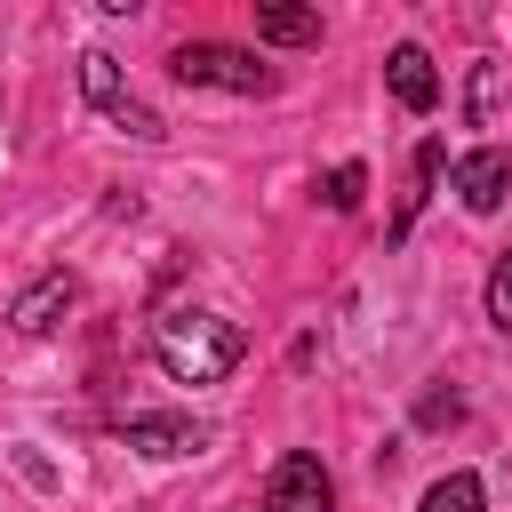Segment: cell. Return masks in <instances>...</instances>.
I'll return each instance as SVG.
<instances>
[{
    "instance_id": "6da1fadb",
    "label": "cell",
    "mask_w": 512,
    "mask_h": 512,
    "mask_svg": "<svg viewBox=\"0 0 512 512\" xmlns=\"http://www.w3.org/2000/svg\"><path fill=\"white\" fill-rule=\"evenodd\" d=\"M152 352H160V368H168L176 384H224V376L240 368L248 336H240L232 320L184 304V312H160V320H152Z\"/></svg>"
},
{
    "instance_id": "7a4b0ae2",
    "label": "cell",
    "mask_w": 512,
    "mask_h": 512,
    "mask_svg": "<svg viewBox=\"0 0 512 512\" xmlns=\"http://www.w3.org/2000/svg\"><path fill=\"white\" fill-rule=\"evenodd\" d=\"M168 72L184 88H224V96H272V64L256 48H232V40H184L168 56Z\"/></svg>"
},
{
    "instance_id": "3957f363",
    "label": "cell",
    "mask_w": 512,
    "mask_h": 512,
    "mask_svg": "<svg viewBox=\"0 0 512 512\" xmlns=\"http://www.w3.org/2000/svg\"><path fill=\"white\" fill-rule=\"evenodd\" d=\"M80 96H88V104H96V112H104L120 136H136V144H160V136H168V128H160V112L128 96L120 56H104V48H88V56H80Z\"/></svg>"
},
{
    "instance_id": "277c9868",
    "label": "cell",
    "mask_w": 512,
    "mask_h": 512,
    "mask_svg": "<svg viewBox=\"0 0 512 512\" xmlns=\"http://www.w3.org/2000/svg\"><path fill=\"white\" fill-rule=\"evenodd\" d=\"M264 512H336V480H328V464L320 456H280L272 464V480H264Z\"/></svg>"
},
{
    "instance_id": "5b68a950",
    "label": "cell",
    "mask_w": 512,
    "mask_h": 512,
    "mask_svg": "<svg viewBox=\"0 0 512 512\" xmlns=\"http://www.w3.org/2000/svg\"><path fill=\"white\" fill-rule=\"evenodd\" d=\"M72 304H80V280H72V272H40V280L8 304V328H16V336H48Z\"/></svg>"
},
{
    "instance_id": "8992f818",
    "label": "cell",
    "mask_w": 512,
    "mask_h": 512,
    "mask_svg": "<svg viewBox=\"0 0 512 512\" xmlns=\"http://www.w3.org/2000/svg\"><path fill=\"white\" fill-rule=\"evenodd\" d=\"M504 192H512V160H504L496 144H480V152H464V160H456V200H464L472 216H496V208H504Z\"/></svg>"
},
{
    "instance_id": "52a82bcc",
    "label": "cell",
    "mask_w": 512,
    "mask_h": 512,
    "mask_svg": "<svg viewBox=\"0 0 512 512\" xmlns=\"http://www.w3.org/2000/svg\"><path fill=\"white\" fill-rule=\"evenodd\" d=\"M120 440H128L136 456H200V440H208V432H200L192 416H128V424H120Z\"/></svg>"
},
{
    "instance_id": "ba28073f",
    "label": "cell",
    "mask_w": 512,
    "mask_h": 512,
    "mask_svg": "<svg viewBox=\"0 0 512 512\" xmlns=\"http://www.w3.org/2000/svg\"><path fill=\"white\" fill-rule=\"evenodd\" d=\"M384 80H392V96H400L408 112H432V104H440V72H432V56H424L416 40H400V48L384 56Z\"/></svg>"
},
{
    "instance_id": "9c48e42d",
    "label": "cell",
    "mask_w": 512,
    "mask_h": 512,
    "mask_svg": "<svg viewBox=\"0 0 512 512\" xmlns=\"http://www.w3.org/2000/svg\"><path fill=\"white\" fill-rule=\"evenodd\" d=\"M256 40H272V48H312V40H320V8L256 0Z\"/></svg>"
},
{
    "instance_id": "30bf717a",
    "label": "cell",
    "mask_w": 512,
    "mask_h": 512,
    "mask_svg": "<svg viewBox=\"0 0 512 512\" xmlns=\"http://www.w3.org/2000/svg\"><path fill=\"white\" fill-rule=\"evenodd\" d=\"M440 160H448V144H440V136H424V144H416V176H408V192H400V216H392V240H408V224H416V208H424V192H432Z\"/></svg>"
},
{
    "instance_id": "8fae6325",
    "label": "cell",
    "mask_w": 512,
    "mask_h": 512,
    "mask_svg": "<svg viewBox=\"0 0 512 512\" xmlns=\"http://www.w3.org/2000/svg\"><path fill=\"white\" fill-rule=\"evenodd\" d=\"M416 512H480V480H472V472H440Z\"/></svg>"
},
{
    "instance_id": "7c38bea8",
    "label": "cell",
    "mask_w": 512,
    "mask_h": 512,
    "mask_svg": "<svg viewBox=\"0 0 512 512\" xmlns=\"http://www.w3.org/2000/svg\"><path fill=\"white\" fill-rule=\"evenodd\" d=\"M360 192H368V168H360V160H344V168H328V176H320V200H328L336 216H344V208H360Z\"/></svg>"
},
{
    "instance_id": "4fadbf2b",
    "label": "cell",
    "mask_w": 512,
    "mask_h": 512,
    "mask_svg": "<svg viewBox=\"0 0 512 512\" xmlns=\"http://www.w3.org/2000/svg\"><path fill=\"white\" fill-rule=\"evenodd\" d=\"M504 104V64H472V128H488Z\"/></svg>"
},
{
    "instance_id": "5bb4252c",
    "label": "cell",
    "mask_w": 512,
    "mask_h": 512,
    "mask_svg": "<svg viewBox=\"0 0 512 512\" xmlns=\"http://www.w3.org/2000/svg\"><path fill=\"white\" fill-rule=\"evenodd\" d=\"M488 320L512 336V256H496V272H488Z\"/></svg>"
},
{
    "instance_id": "9a60e30c",
    "label": "cell",
    "mask_w": 512,
    "mask_h": 512,
    "mask_svg": "<svg viewBox=\"0 0 512 512\" xmlns=\"http://www.w3.org/2000/svg\"><path fill=\"white\" fill-rule=\"evenodd\" d=\"M456 416H464L456 392H424V400H416V424H456Z\"/></svg>"
},
{
    "instance_id": "2e32d148",
    "label": "cell",
    "mask_w": 512,
    "mask_h": 512,
    "mask_svg": "<svg viewBox=\"0 0 512 512\" xmlns=\"http://www.w3.org/2000/svg\"><path fill=\"white\" fill-rule=\"evenodd\" d=\"M136 512H152V504H136Z\"/></svg>"
}]
</instances>
